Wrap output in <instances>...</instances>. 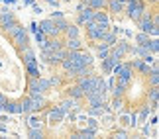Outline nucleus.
I'll use <instances>...</instances> for the list:
<instances>
[{"label": "nucleus", "instance_id": "1", "mask_svg": "<svg viewBox=\"0 0 159 139\" xmlns=\"http://www.w3.org/2000/svg\"><path fill=\"white\" fill-rule=\"evenodd\" d=\"M6 33L12 37V41L16 43V47L18 49H22V47H26L28 45V32L24 29L20 24H14L10 29H6Z\"/></svg>", "mask_w": 159, "mask_h": 139}, {"label": "nucleus", "instance_id": "2", "mask_svg": "<svg viewBox=\"0 0 159 139\" xmlns=\"http://www.w3.org/2000/svg\"><path fill=\"white\" fill-rule=\"evenodd\" d=\"M87 32H89L90 39H102V35L108 32V26H104V24H96L93 20V22L87 24Z\"/></svg>", "mask_w": 159, "mask_h": 139}, {"label": "nucleus", "instance_id": "3", "mask_svg": "<svg viewBox=\"0 0 159 139\" xmlns=\"http://www.w3.org/2000/svg\"><path fill=\"white\" fill-rule=\"evenodd\" d=\"M49 86H51L49 80H45V78H39V76L32 78V82H30V90H32V94H43Z\"/></svg>", "mask_w": 159, "mask_h": 139}, {"label": "nucleus", "instance_id": "4", "mask_svg": "<svg viewBox=\"0 0 159 139\" xmlns=\"http://www.w3.org/2000/svg\"><path fill=\"white\" fill-rule=\"evenodd\" d=\"M130 51H132V47L128 45L126 41H120L118 45L114 43L112 47H110V57H114V59H118V61H120V59L124 57L126 53H130Z\"/></svg>", "mask_w": 159, "mask_h": 139}, {"label": "nucleus", "instance_id": "5", "mask_svg": "<svg viewBox=\"0 0 159 139\" xmlns=\"http://www.w3.org/2000/svg\"><path fill=\"white\" fill-rule=\"evenodd\" d=\"M14 24H16L14 14H12L8 8H2V10H0V28H2L4 32H6V29H10Z\"/></svg>", "mask_w": 159, "mask_h": 139}, {"label": "nucleus", "instance_id": "6", "mask_svg": "<svg viewBox=\"0 0 159 139\" xmlns=\"http://www.w3.org/2000/svg\"><path fill=\"white\" fill-rule=\"evenodd\" d=\"M128 16L132 18V20H138L139 16H142V12L145 10V6H143V2L142 0H138V2H128Z\"/></svg>", "mask_w": 159, "mask_h": 139}, {"label": "nucleus", "instance_id": "7", "mask_svg": "<svg viewBox=\"0 0 159 139\" xmlns=\"http://www.w3.org/2000/svg\"><path fill=\"white\" fill-rule=\"evenodd\" d=\"M39 29H41L45 35H49V37L59 35V29H57V26H55V22L51 20V18H49V20H43V22H41V24H39Z\"/></svg>", "mask_w": 159, "mask_h": 139}, {"label": "nucleus", "instance_id": "8", "mask_svg": "<svg viewBox=\"0 0 159 139\" xmlns=\"http://www.w3.org/2000/svg\"><path fill=\"white\" fill-rule=\"evenodd\" d=\"M28 100H30V108H32V112H38V110H41V108L45 106V98L41 94H32Z\"/></svg>", "mask_w": 159, "mask_h": 139}, {"label": "nucleus", "instance_id": "9", "mask_svg": "<svg viewBox=\"0 0 159 139\" xmlns=\"http://www.w3.org/2000/svg\"><path fill=\"white\" fill-rule=\"evenodd\" d=\"M20 51H22V57H24V63H26V65L35 63V55H34V51H32V47H30V45L22 47Z\"/></svg>", "mask_w": 159, "mask_h": 139}, {"label": "nucleus", "instance_id": "10", "mask_svg": "<svg viewBox=\"0 0 159 139\" xmlns=\"http://www.w3.org/2000/svg\"><path fill=\"white\" fill-rule=\"evenodd\" d=\"M63 116H65V112L61 110V108H55V110L49 112V116H47V118H49V124L55 125V124H59L61 119H63Z\"/></svg>", "mask_w": 159, "mask_h": 139}, {"label": "nucleus", "instance_id": "11", "mask_svg": "<svg viewBox=\"0 0 159 139\" xmlns=\"http://www.w3.org/2000/svg\"><path fill=\"white\" fill-rule=\"evenodd\" d=\"M93 16H94V10H93V8H83V10H81V16H79V24H89V22H93Z\"/></svg>", "mask_w": 159, "mask_h": 139}, {"label": "nucleus", "instance_id": "12", "mask_svg": "<svg viewBox=\"0 0 159 139\" xmlns=\"http://www.w3.org/2000/svg\"><path fill=\"white\" fill-rule=\"evenodd\" d=\"M108 0H83V6L87 8H93V10H102L106 6Z\"/></svg>", "mask_w": 159, "mask_h": 139}, {"label": "nucleus", "instance_id": "13", "mask_svg": "<svg viewBox=\"0 0 159 139\" xmlns=\"http://www.w3.org/2000/svg\"><path fill=\"white\" fill-rule=\"evenodd\" d=\"M65 55H67V49H61V47H59L57 51L49 53V61H47V63H61L65 59Z\"/></svg>", "mask_w": 159, "mask_h": 139}, {"label": "nucleus", "instance_id": "14", "mask_svg": "<svg viewBox=\"0 0 159 139\" xmlns=\"http://www.w3.org/2000/svg\"><path fill=\"white\" fill-rule=\"evenodd\" d=\"M93 20H94L96 24H104V26H108V24H110V18H108L106 12H94Z\"/></svg>", "mask_w": 159, "mask_h": 139}, {"label": "nucleus", "instance_id": "15", "mask_svg": "<svg viewBox=\"0 0 159 139\" xmlns=\"http://www.w3.org/2000/svg\"><path fill=\"white\" fill-rule=\"evenodd\" d=\"M65 45H67V51H77V49H81V39L79 37H69Z\"/></svg>", "mask_w": 159, "mask_h": 139}, {"label": "nucleus", "instance_id": "16", "mask_svg": "<svg viewBox=\"0 0 159 139\" xmlns=\"http://www.w3.org/2000/svg\"><path fill=\"white\" fill-rule=\"evenodd\" d=\"M108 4V8H110V12H114V14H118V12H122L124 10V2H120V0H110V2H106Z\"/></svg>", "mask_w": 159, "mask_h": 139}, {"label": "nucleus", "instance_id": "17", "mask_svg": "<svg viewBox=\"0 0 159 139\" xmlns=\"http://www.w3.org/2000/svg\"><path fill=\"white\" fill-rule=\"evenodd\" d=\"M69 96H71V98H75V100H81L83 96H84V92H83V88L77 84V86H71L69 88Z\"/></svg>", "mask_w": 159, "mask_h": 139}, {"label": "nucleus", "instance_id": "18", "mask_svg": "<svg viewBox=\"0 0 159 139\" xmlns=\"http://www.w3.org/2000/svg\"><path fill=\"white\" fill-rule=\"evenodd\" d=\"M59 108H61V110H63V112L67 114V112H69V110H71V108H77V100H75V98H69V100H63V102H61V106H59Z\"/></svg>", "mask_w": 159, "mask_h": 139}, {"label": "nucleus", "instance_id": "19", "mask_svg": "<svg viewBox=\"0 0 159 139\" xmlns=\"http://www.w3.org/2000/svg\"><path fill=\"white\" fill-rule=\"evenodd\" d=\"M130 65H132V69H138V71H142V72H149V65H143L139 59H138V61H132Z\"/></svg>", "mask_w": 159, "mask_h": 139}, {"label": "nucleus", "instance_id": "20", "mask_svg": "<svg viewBox=\"0 0 159 139\" xmlns=\"http://www.w3.org/2000/svg\"><path fill=\"white\" fill-rule=\"evenodd\" d=\"M102 41H104V43L108 45V47H112L114 43H116V33H104V35H102Z\"/></svg>", "mask_w": 159, "mask_h": 139}, {"label": "nucleus", "instance_id": "21", "mask_svg": "<svg viewBox=\"0 0 159 139\" xmlns=\"http://www.w3.org/2000/svg\"><path fill=\"white\" fill-rule=\"evenodd\" d=\"M136 41H138L139 45H148V41H149V33H145V32L138 33V35H136Z\"/></svg>", "mask_w": 159, "mask_h": 139}, {"label": "nucleus", "instance_id": "22", "mask_svg": "<svg viewBox=\"0 0 159 139\" xmlns=\"http://www.w3.org/2000/svg\"><path fill=\"white\" fill-rule=\"evenodd\" d=\"M65 33H67V37H79V28L77 26H67Z\"/></svg>", "mask_w": 159, "mask_h": 139}, {"label": "nucleus", "instance_id": "23", "mask_svg": "<svg viewBox=\"0 0 159 139\" xmlns=\"http://www.w3.org/2000/svg\"><path fill=\"white\" fill-rule=\"evenodd\" d=\"M26 69H28V72H30V76H32V78L39 76V71H38V65H35V63H32V65H26Z\"/></svg>", "mask_w": 159, "mask_h": 139}, {"label": "nucleus", "instance_id": "24", "mask_svg": "<svg viewBox=\"0 0 159 139\" xmlns=\"http://www.w3.org/2000/svg\"><path fill=\"white\" fill-rule=\"evenodd\" d=\"M30 137L41 139V137H43V131H41V128H30Z\"/></svg>", "mask_w": 159, "mask_h": 139}, {"label": "nucleus", "instance_id": "25", "mask_svg": "<svg viewBox=\"0 0 159 139\" xmlns=\"http://www.w3.org/2000/svg\"><path fill=\"white\" fill-rule=\"evenodd\" d=\"M98 55H100V59H104V57H108V55H110V47H108L106 43L98 45Z\"/></svg>", "mask_w": 159, "mask_h": 139}, {"label": "nucleus", "instance_id": "26", "mask_svg": "<svg viewBox=\"0 0 159 139\" xmlns=\"http://www.w3.org/2000/svg\"><path fill=\"white\" fill-rule=\"evenodd\" d=\"M118 86H120L122 90H126L128 86H130V78H122V76H120V78H118Z\"/></svg>", "mask_w": 159, "mask_h": 139}, {"label": "nucleus", "instance_id": "27", "mask_svg": "<svg viewBox=\"0 0 159 139\" xmlns=\"http://www.w3.org/2000/svg\"><path fill=\"white\" fill-rule=\"evenodd\" d=\"M157 80H159V76H157V67L151 69V86H157Z\"/></svg>", "mask_w": 159, "mask_h": 139}, {"label": "nucleus", "instance_id": "28", "mask_svg": "<svg viewBox=\"0 0 159 139\" xmlns=\"http://www.w3.org/2000/svg\"><path fill=\"white\" fill-rule=\"evenodd\" d=\"M94 135V128H89V129H84L79 133V137H93Z\"/></svg>", "mask_w": 159, "mask_h": 139}, {"label": "nucleus", "instance_id": "29", "mask_svg": "<svg viewBox=\"0 0 159 139\" xmlns=\"http://www.w3.org/2000/svg\"><path fill=\"white\" fill-rule=\"evenodd\" d=\"M157 96H159L157 86H153V88H151V104H153V106H157Z\"/></svg>", "mask_w": 159, "mask_h": 139}, {"label": "nucleus", "instance_id": "30", "mask_svg": "<svg viewBox=\"0 0 159 139\" xmlns=\"http://www.w3.org/2000/svg\"><path fill=\"white\" fill-rule=\"evenodd\" d=\"M28 124H30V128H41V122H39L38 118H30Z\"/></svg>", "mask_w": 159, "mask_h": 139}, {"label": "nucleus", "instance_id": "31", "mask_svg": "<svg viewBox=\"0 0 159 139\" xmlns=\"http://www.w3.org/2000/svg\"><path fill=\"white\" fill-rule=\"evenodd\" d=\"M20 108H22V112H32V108H30V100H24V102H20Z\"/></svg>", "mask_w": 159, "mask_h": 139}, {"label": "nucleus", "instance_id": "32", "mask_svg": "<svg viewBox=\"0 0 159 139\" xmlns=\"http://www.w3.org/2000/svg\"><path fill=\"white\" fill-rule=\"evenodd\" d=\"M4 104H6V98H4V96H2V94H0V108H2Z\"/></svg>", "mask_w": 159, "mask_h": 139}, {"label": "nucleus", "instance_id": "33", "mask_svg": "<svg viewBox=\"0 0 159 139\" xmlns=\"http://www.w3.org/2000/svg\"><path fill=\"white\" fill-rule=\"evenodd\" d=\"M89 125L90 128H96V119H89Z\"/></svg>", "mask_w": 159, "mask_h": 139}, {"label": "nucleus", "instance_id": "34", "mask_svg": "<svg viewBox=\"0 0 159 139\" xmlns=\"http://www.w3.org/2000/svg\"><path fill=\"white\" fill-rule=\"evenodd\" d=\"M116 137H120V139H124V137H128V135H126V131H120V133H118V135H116Z\"/></svg>", "mask_w": 159, "mask_h": 139}, {"label": "nucleus", "instance_id": "35", "mask_svg": "<svg viewBox=\"0 0 159 139\" xmlns=\"http://www.w3.org/2000/svg\"><path fill=\"white\" fill-rule=\"evenodd\" d=\"M47 2H51V4H55V0H47Z\"/></svg>", "mask_w": 159, "mask_h": 139}, {"label": "nucleus", "instance_id": "36", "mask_svg": "<svg viewBox=\"0 0 159 139\" xmlns=\"http://www.w3.org/2000/svg\"><path fill=\"white\" fill-rule=\"evenodd\" d=\"M65 2H69V0H65Z\"/></svg>", "mask_w": 159, "mask_h": 139}, {"label": "nucleus", "instance_id": "37", "mask_svg": "<svg viewBox=\"0 0 159 139\" xmlns=\"http://www.w3.org/2000/svg\"><path fill=\"white\" fill-rule=\"evenodd\" d=\"M0 112H2V108H0Z\"/></svg>", "mask_w": 159, "mask_h": 139}]
</instances>
